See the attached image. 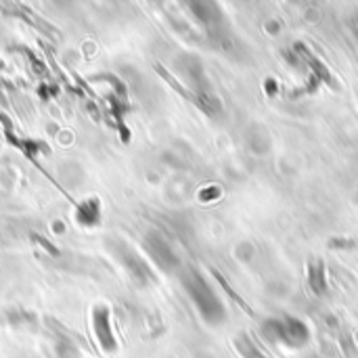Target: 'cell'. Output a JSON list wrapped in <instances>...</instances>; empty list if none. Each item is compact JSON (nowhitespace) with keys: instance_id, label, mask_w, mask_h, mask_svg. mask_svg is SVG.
Segmentation results:
<instances>
[{"instance_id":"6da1fadb","label":"cell","mask_w":358,"mask_h":358,"mask_svg":"<svg viewBox=\"0 0 358 358\" xmlns=\"http://www.w3.org/2000/svg\"><path fill=\"white\" fill-rule=\"evenodd\" d=\"M92 327H94V336H96L101 348L105 352H113L117 348V342H115V336H113L111 325H109V310H107V306H96L94 308Z\"/></svg>"},{"instance_id":"3957f363","label":"cell","mask_w":358,"mask_h":358,"mask_svg":"<svg viewBox=\"0 0 358 358\" xmlns=\"http://www.w3.org/2000/svg\"><path fill=\"white\" fill-rule=\"evenodd\" d=\"M55 355L57 358H80V350L69 340H59L55 344Z\"/></svg>"},{"instance_id":"7a4b0ae2","label":"cell","mask_w":358,"mask_h":358,"mask_svg":"<svg viewBox=\"0 0 358 358\" xmlns=\"http://www.w3.org/2000/svg\"><path fill=\"white\" fill-rule=\"evenodd\" d=\"M122 260H126L124 262V266L130 271V275L138 281V279H143V273H145V264H143V260L134 254V252H130V250H126L124 248V254H122Z\"/></svg>"}]
</instances>
